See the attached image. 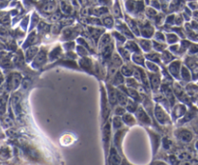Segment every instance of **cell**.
<instances>
[{
    "mask_svg": "<svg viewBox=\"0 0 198 165\" xmlns=\"http://www.w3.org/2000/svg\"><path fill=\"white\" fill-rule=\"evenodd\" d=\"M156 116H157V118L159 119V121L160 122V123H164V122L167 120L165 113L163 112L162 109L160 108L159 106H157V108H156Z\"/></svg>",
    "mask_w": 198,
    "mask_h": 165,
    "instance_id": "1",
    "label": "cell"
},
{
    "mask_svg": "<svg viewBox=\"0 0 198 165\" xmlns=\"http://www.w3.org/2000/svg\"><path fill=\"white\" fill-rule=\"evenodd\" d=\"M136 116L138 118V120H140L143 123H150V119L148 118V116L146 115V113L143 111V109L140 108L138 111L136 112Z\"/></svg>",
    "mask_w": 198,
    "mask_h": 165,
    "instance_id": "2",
    "label": "cell"
},
{
    "mask_svg": "<svg viewBox=\"0 0 198 165\" xmlns=\"http://www.w3.org/2000/svg\"><path fill=\"white\" fill-rule=\"evenodd\" d=\"M179 137H180L181 140L184 141V142H188V141L191 140L192 135H191L190 132L188 131V130H183V131H181Z\"/></svg>",
    "mask_w": 198,
    "mask_h": 165,
    "instance_id": "3",
    "label": "cell"
},
{
    "mask_svg": "<svg viewBox=\"0 0 198 165\" xmlns=\"http://www.w3.org/2000/svg\"><path fill=\"white\" fill-rule=\"evenodd\" d=\"M110 164L111 165H119L120 164V157L119 155H117V153L112 151V153H111V155H110Z\"/></svg>",
    "mask_w": 198,
    "mask_h": 165,
    "instance_id": "4",
    "label": "cell"
},
{
    "mask_svg": "<svg viewBox=\"0 0 198 165\" xmlns=\"http://www.w3.org/2000/svg\"><path fill=\"white\" fill-rule=\"evenodd\" d=\"M117 97H118V100L120 101V103L125 104L127 102V97L125 96V94H123L121 92H117Z\"/></svg>",
    "mask_w": 198,
    "mask_h": 165,
    "instance_id": "5",
    "label": "cell"
},
{
    "mask_svg": "<svg viewBox=\"0 0 198 165\" xmlns=\"http://www.w3.org/2000/svg\"><path fill=\"white\" fill-rule=\"evenodd\" d=\"M122 72H123V74H126V75H130V74H133V72H131V68H130V67H128V66H124V67H123Z\"/></svg>",
    "mask_w": 198,
    "mask_h": 165,
    "instance_id": "6",
    "label": "cell"
},
{
    "mask_svg": "<svg viewBox=\"0 0 198 165\" xmlns=\"http://www.w3.org/2000/svg\"><path fill=\"white\" fill-rule=\"evenodd\" d=\"M133 60H134V62H136L137 64H140V65H141V61H143V56L142 55H140V54H135L134 55V57H133Z\"/></svg>",
    "mask_w": 198,
    "mask_h": 165,
    "instance_id": "7",
    "label": "cell"
},
{
    "mask_svg": "<svg viewBox=\"0 0 198 165\" xmlns=\"http://www.w3.org/2000/svg\"><path fill=\"white\" fill-rule=\"evenodd\" d=\"M127 47H128V49L129 50H133V51H136L137 50V46L134 45L133 43H128V45H127Z\"/></svg>",
    "mask_w": 198,
    "mask_h": 165,
    "instance_id": "8",
    "label": "cell"
},
{
    "mask_svg": "<svg viewBox=\"0 0 198 165\" xmlns=\"http://www.w3.org/2000/svg\"><path fill=\"white\" fill-rule=\"evenodd\" d=\"M128 109L129 110H131V111H134V110H135V107H136V105H135V103L133 102V101H128Z\"/></svg>",
    "mask_w": 198,
    "mask_h": 165,
    "instance_id": "9",
    "label": "cell"
},
{
    "mask_svg": "<svg viewBox=\"0 0 198 165\" xmlns=\"http://www.w3.org/2000/svg\"><path fill=\"white\" fill-rule=\"evenodd\" d=\"M124 121L127 122V123H130V122H131V123H133V122H134V120H133V117H131V115H126L124 117Z\"/></svg>",
    "mask_w": 198,
    "mask_h": 165,
    "instance_id": "10",
    "label": "cell"
},
{
    "mask_svg": "<svg viewBox=\"0 0 198 165\" xmlns=\"http://www.w3.org/2000/svg\"><path fill=\"white\" fill-rule=\"evenodd\" d=\"M178 165H191V163L189 161H186V160H184V161H182V162H180L179 164Z\"/></svg>",
    "mask_w": 198,
    "mask_h": 165,
    "instance_id": "11",
    "label": "cell"
},
{
    "mask_svg": "<svg viewBox=\"0 0 198 165\" xmlns=\"http://www.w3.org/2000/svg\"><path fill=\"white\" fill-rule=\"evenodd\" d=\"M153 165H167V164H165V163H163V162H160V161H156V162H154Z\"/></svg>",
    "mask_w": 198,
    "mask_h": 165,
    "instance_id": "12",
    "label": "cell"
}]
</instances>
